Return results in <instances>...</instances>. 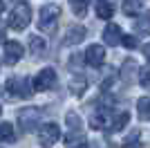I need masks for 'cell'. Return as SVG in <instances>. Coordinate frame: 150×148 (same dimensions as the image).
Instances as JSON below:
<instances>
[{"label":"cell","mask_w":150,"mask_h":148,"mask_svg":"<svg viewBox=\"0 0 150 148\" xmlns=\"http://www.w3.org/2000/svg\"><path fill=\"white\" fill-rule=\"evenodd\" d=\"M105 61V49L101 45H90L85 49V63L92 65V68H101V63Z\"/></svg>","instance_id":"8fae6325"},{"label":"cell","mask_w":150,"mask_h":148,"mask_svg":"<svg viewBox=\"0 0 150 148\" xmlns=\"http://www.w3.org/2000/svg\"><path fill=\"white\" fill-rule=\"evenodd\" d=\"M144 56L148 58V63H150V43H148V45H144Z\"/></svg>","instance_id":"484cf974"},{"label":"cell","mask_w":150,"mask_h":148,"mask_svg":"<svg viewBox=\"0 0 150 148\" xmlns=\"http://www.w3.org/2000/svg\"><path fill=\"white\" fill-rule=\"evenodd\" d=\"M121 43H123L125 47H137V36H130V34H123V38H121Z\"/></svg>","instance_id":"d4e9b609"},{"label":"cell","mask_w":150,"mask_h":148,"mask_svg":"<svg viewBox=\"0 0 150 148\" xmlns=\"http://www.w3.org/2000/svg\"><path fill=\"white\" fill-rule=\"evenodd\" d=\"M65 121H67V135H65L67 148H88V146H85L83 123H81V119H79V115L69 110L67 115H65Z\"/></svg>","instance_id":"6da1fadb"},{"label":"cell","mask_w":150,"mask_h":148,"mask_svg":"<svg viewBox=\"0 0 150 148\" xmlns=\"http://www.w3.org/2000/svg\"><path fill=\"white\" fill-rule=\"evenodd\" d=\"M58 83V76H56V70L52 68H45L38 72V76L34 79V88H36L38 92H45V90H54Z\"/></svg>","instance_id":"8992f818"},{"label":"cell","mask_w":150,"mask_h":148,"mask_svg":"<svg viewBox=\"0 0 150 148\" xmlns=\"http://www.w3.org/2000/svg\"><path fill=\"white\" fill-rule=\"evenodd\" d=\"M43 49H45V41L40 36H29V52L34 56H40L43 54Z\"/></svg>","instance_id":"ac0fdd59"},{"label":"cell","mask_w":150,"mask_h":148,"mask_svg":"<svg viewBox=\"0 0 150 148\" xmlns=\"http://www.w3.org/2000/svg\"><path fill=\"white\" fill-rule=\"evenodd\" d=\"M128 119H130V115L128 112H121V115H114V121H112V128H110V132H117V130L125 128V123H128Z\"/></svg>","instance_id":"ffe728a7"},{"label":"cell","mask_w":150,"mask_h":148,"mask_svg":"<svg viewBox=\"0 0 150 148\" xmlns=\"http://www.w3.org/2000/svg\"><path fill=\"white\" fill-rule=\"evenodd\" d=\"M137 112H139V117L144 119V121H148V119H150V99L148 97L137 99Z\"/></svg>","instance_id":"e0dca14e"},{"label":"cell","mask_w":150,"mask_h":148,"mask_svg":"<svg viewBox=\"0 0 150 148\" xmlns=\"http://www.w3.org/2000/svg\"><path fill=\"white\" fill-rule=\"evenodd\" d=\"M85 36H88V31H85L83 25H72V27H67L65 36H63V45H79L83 43Z\"/></svg>","instance_id":"9c48e42d"},{"label":"cell","mask_w":150,"mask_h":148,"mask_svg":"<svg viewBox=\"0 0 150 148\" xmlns=\"http://www.w3.org/2000/svg\"><path fill=\"white\" fill-rule=\"evenodd\" d=\"M112 121H114V115H110V110L105 108H101V110H94L92 117H90V126L94 130H101V128H112Z\"/></svg>","instance_id":"ba28073f"},{"label":"cell","mask_w":150,"mask_h":148,"mask_svg":"<svg viewBox=\"0 0 150 148\" xmlns=\"http://www.w3.org/2000/svg\"><path fill=\"white\" fill-rule=\"evenodd\" d=\"M0 112H2V108H0Z\"/></svg>","instance_id":"f1b7e54d"},{"label":"cell","mask_w":150,"mask_h":148,"mask_svg":"<svg viewBox=\"0 0 150 148\" xmlns=\"http://www.w3.org/2000/svg\"><path fill=\"white\" fill-rule=\"evenodd\" d=\"M31 20V7L29 2H16L11 7V16H9V27L16 31H23L29 27Z\"/></svg>","instance_id":"3957f363"},{"label":"cell","mask_w":150,"mask_h":148,"mask_svg":"<svg viewBox=\"0 0 150 148\" xmlns=\"http://www.w3.org/2000/svg\"><path fill=\"white\" fill-rule=\"evenodd\" d=\"M69 90L74 97H83V92L88 90V81L83 79V76H74V79L69 81Z\"/></svg>","instance_id":"5bb4252c"},{"label":"cell","mask_w":150,"mask_h":148,"mask_svg":"<svg viewBox=\"0 0 150 148\" xmlns=\"http://www.w3.org/2000/svg\"><path fill=\"white\" fill-rule=\"evenodd\" d=\"M121 9H123L125 16H134V14H139L141 9H144V2H123Z\"/></svg>","instance_id":"44dd1931"},{"label":"cell","mask_w":150,"mask_h":148,"mask_svg":"<svg viewBox=\"0 0 150 148\" xmlns=\"http://www.w3.org/2000/svg\"><path fill=\"white\" fill-rule=\"evenodd\" d=\"M96 16L103 20H110L114 16V2H96Z\"/></svg>","instance_id":"9a60e30c"},{"label":"cell","mask_w":150,"mask_h":148,"mask_svg":"<svg viewBox=\"0 0 150 148\" xmlns=\"http://www.w3.org/2000/svg\"><path fill=\"white\" fill-rule=\"evenodd\" d=\"M137 70H141V68H137V63L132 61V58H125L123 65H121V70H119L121 81H125V83H132V81L137 79Z\"/></svg>","instance_id":"4fadbf2b"},{"label":"cell","mask_w":150,"mask_h":148,"mask_svg":"<svg viewBox=\"0 0 150 148\" xmlns=\"http://www.w3.org/2000/svg\"><path fill=\"white\" fill-rule=\"evenodd\" d=\"M58 137H61V128H58V123L50 121V123H43V128L38 130V144L45 148L54 146L58 142Z\"/></svg>","instance_id":"5b68a950"},{"label":"cell","mask_w":150,"mask_h":148,"mask_svg":"<svg viewBox=\"0 0 150 148\" xmlns=\"http://www.w3.org/2000/svg\"><path fill=\"white\" fill-rule=\"evenodd\" d=\"M58 16H61V7H58L56 2H47V5H43V7H40V16H38V29L52 34V31L56 29Z\"/></svg>","instance_id":"7a4b0ae2"},{"label":"cell","mask_w":150,"mask_h":148,"mask_svg":"<svg viewBox=\"0 0 150 148\" xmlns=\"http://www.w3.org/2000/svg\"><path fill=\"white\" fill-rule=\"evenodd\" d=\"M0 41H2V34H0Z\"/></svg>","instance_id":"83f0119b"},{"label":"cell","mask_w":150,"mask_h":148,"mask_svg":"<svg viewBox=\"0 0 150 148\" xmlns=\"http://www.w3.org/2000/svg\"><path fill=\"white\" fill-rule=\"evenodd\" d=\"M31 85L34 83H29V79H25V76H11L7 81V94L13 99H29Z\"/></svg>","instance_id":"277c9868"},{"label":"cell","mask_w":150,"mask_h":148,"mask_svg":"<svg viewBox=\"0 0 150 148\" xmlns=\"http://www.w3.org/2000/svg\"><path fill=\"white\" fill-rule=\"evenodd\" d=\"M137 139H139V130H134V132H132V135L128 137V139H125V142L121 144L119 148H144V146H141V144L137 142Z\"/></svg>","instance_id":"7402d4cb"},{"label":"cell","mask_w":150,"mask_h":148,"mask_svg":"<svg viewBox=\"0 0 150 148\" xmlns=\"http://www.w3.org/2000/svg\"><path fill=\"white\" fill-rule=\"evenodd\" d=\"M23 58V45L16 41H7L5 43V63L7 65H16Z\"/></svg>","instance_id":"30bf717a"},{"label":"cell","mask_w":150,"mask_h":148,"mask_svg":"<svg viewBox=\"0 0 150 148\" xmlns=\"http://www.w3.org/2000/svg\"><path fill=\"white\" fill-rule=\"evenodd\" d=\"M121 38H123V31H121V27L119 25H114V23H110L103 29V41H105V45H119L121 43Z\"/></svg>","instance_id":"7c38bea8"},{"label":"cell","mask_w":150,"mask_h":148,"mask_svg":"<svg viewBox=\"0 0 150 148\" xmlns=\"http://www.w3.org/2000/svg\"><path fill=\"white\" fill-rule=\"evenodd\" d=\"M134 31H137V34H150V14H144L141 18H137Z\"/></svg>","instance_id":"d6986e66"},{"label":"cell","mask_w":150,"mask_h":148,"mask_svg":"<svg viewBox=\"0 0 150 148\" xmlns=\"http://www.w3.org/2000/svg\"><path fill=\"white\" fill-rule=\"evenodd\" d=\"M38 119H40V110H38V108H31V105L18 112V123L25 132H31V130L36 128Z\"/></svg>","instance_id":"52a82bcc"},{"label":"cell","mask_w":150,"mask_h":148,"mask_svg":"<svg viewBox=\"0 0 150 148\" xmlns=\"http://www.w3.org/2000/svg\"><path fill=\"white\" fill-rule=\"evenodd\" d=\"M13 139H16V132H13V126H11V121H5V123H0V142H7V144H11Z\"/></svg>","instance_id":"2e32d148"},{"label":"cell","mask_w":150,"mask_h":148,"mask_svg":"<svg viewBox=\"0 0 150 148\" xmlns=\"http://www.w3.org/2000/svg\"><path fill=\"white\" fill-rule=\"evenodd\" d=\"M2 9H5V2H0V14H2Z\"/></svg>","instance_id":"4316f807"},{"label":"cell","mask_w":150,"mask_h":148,"mask_svg":"<svg viewBox=\"0 0 150 148\" xmlns=\"http://www.w3.org/2000/svg\"><path fill=\"white\" fill-rule=\"evenodd\" d=\"M139 83L144 90H150V68H141L139 70Z\"/></svg>","instance_id":"603a6c76"},{"label":"cell","mask_w":150,"mask_h":148,"mask_svg":"<svg viewBox=\"0 0 150 148\" xmlns=\"http://www.w3.org/2000/svg\"><path fill=\"white\" fill-rule=\"evenodd\" d=\"M69 7H72V11H74L79 18H83L85 11H88V2H69Z\"/></svg>","instance_id":"cb8c5ba5"}]
</instances>
